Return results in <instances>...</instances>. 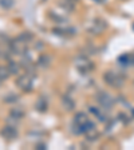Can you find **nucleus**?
<instances>
[{
	"mask_svg": "<svg viewBox=\"0 0 134 150\" xmlns=\"http://www.w3.org/2000/svg\"><path fill=\"white\" fill-rule=\"evenodd\" d=\"M11 117H13V118H23V117H24V111H23L22 109H20V107H18L16 106L15 109H12L11 110Z\"/></svg>",
	"mask_w": 134,
	"mask_h": 150,
	"instance_id": "obj_3",
	"label": "nucleus"
},
{
	"mask_svg": "<svg viewBox=\"0 0 134 150\" xmlns=\"http://www.w3.org/2000/svg\"><path fill=\"white\" fill-rule=\"evenodd\" d=\"M8 75H9V70L8 67H3V66H0V82H3L6 81L7 78H8Z\"/></svg>",
	"mask_w": 134,
	"mask_h": 150,
	"instance_id": "obj_4",
	"label": "nucleus"
},
{
	"mask_svg": "<svg viewBox=\"0 0 134 150\" xmlns=\"http://www.w3.org/2000/svg\"><path fill=\"white\" fill-rule=\"evenodd\" d=\"M13 6V0H0V7L4 9H8Z\"/></svg>",
	"mask_w": 134,
	"mask_h": 150,
	"instance_id": "obj_6",
	"label": "nucleus"
},
{
	"mask_svg": "<svg viewBox=\"0 0 134 150\" xmlns=\"http://www.w3.org/2000/svg\"><path fill=\"white\" fill-rule=\"evenodd\" d=\"M1 135H3V138H6V139L12 141L18 137V130H16L13 126H6V127L1 130Z\"/></svg>",
	"mask_w": 134,
	"mask_h": 150,
	"instance_id": "obj_2",
	"label": "nucleus"
},
{
	"mask_svg": "<svg viewBox=\"0 0 134 150\" xmlns=\"http://www.w3.org/2000/svg\"><path fill=\"white\" fill-rule=\"evenodd\" d=\"M7 67H8V70H9V74H15L16 75L19 72V66L16 64L15 62H9Z\"/></svg>",
	"mask_w": 134,
	"mask_h": 150,
	"instance_id": "obj_5",
	"label": "nucleus"
},
{
	"mask_svg": "<svg viewBox=\"0 0 134 150\" xmlns=\"http://www.w3.org/2000/svg\"><path fill=\"white\" fill-rule=\"evenodd\" d=\"M16 83H18L19 88H22L23 91H30L32 88V81L28 72H26L24 75H20L18 81H16Z\"/></svg>",
	"mask_w": 134,
	"mask_h": 150,
	"instance_id": "obj_1",
	"label": "nucleus"
}]
</instances>
